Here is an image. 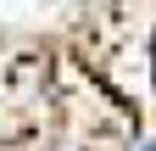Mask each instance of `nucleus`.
<instances>
[{
	"instance_id": "nucleus-1",
	"label": "nucleus",
	"mask_w": 156,
	"mask_h": 151,
	"mask_svg": "<svg viewBox=\"0 0 156 151\" xmlns=\"http://www.w3.org/2000/svg\"><path fill=\"white\" fill-rule=\"evenodd\" d=\"M151 151H156V145H151Z\"/></svg>"
}]
</instances>
